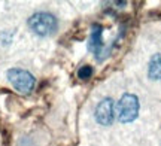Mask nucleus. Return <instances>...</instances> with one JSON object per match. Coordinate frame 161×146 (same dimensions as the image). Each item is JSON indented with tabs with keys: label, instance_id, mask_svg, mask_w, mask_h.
Masks as SVG:
<instances>
[{
	"label": "nucleus",
	"instance_id": "5",
	"mask_svg": "<svg viewBox=\"0 0 161 146\" xmlns=\"http://www.w3.org/2000/svg\"><path fill=\"white\" fill-rule=\"evenodd\" d=\"M102 33H103L102 25H94L91 30V35H90V42H88L90 51L97 57V60H100V54H102V51H103V48H104Z\"/></svg>",
	"mask_w": 161,
	"mask_h": 146
},
{
	"label": "nucleus",
	"instance_id": "3",
	"mask_svg": "<svg viewBox=\"0 0 161 146\" xmlns=\"http://www.w3.org/2000/svg\"><path fill=\"white\" fill-rule=\"evenodd\" d=\"M115 113L121 122H133L139 115L137 97L134 94H124L115 106Z\"/></svg>",
	"mask_w": 161,
	"mask_h": 146
},
{
	"label": "nucleus",
	"instance_id": "7",
	"mask_svg": "<svg viewBox=\"0 0 161 146\" xmlns=\"http://www.w3.org/2000/svg\"><path fill=\"white\" fill-rule=\"evenodd\" d=\"M91 75H92L91 66H82L79 70H78V76H79L80 79H88V78H91Z\"/></svg>",
	"mask_w": 161,
	"mask_h": 146
},
{
	"label": "nucleus",
	"instance_id": "2",
	"mask_svg": "<svg viewBox=\"0 0 161 146\" xmlns=\"http://www.w3.org/2000/svg\"><path fill=\"white\" fill-rule=\"evenodd\" d=\"M6 76H8V81L11 82L12 87L21 94H30L36 85L35 76L24 69H18V67L9 69Z\"/></svg>",
	"mask_w": 161,
	"mask_h": 146
},
{
	"label": "nucleus",
	"instance_id": "6",
	"mask_svg": "<svg viewBox=\"0 0 161 146\" xmlns=\"http://www.w3.org/2000/svg\"><path fill=\"white\" fill-rule=\"evenodd\" d=\"M148 75L154 81L161 79V54L152 55V58L149 61V67H148Z\"/></svg>",
	"mask_w": 161,
	"mask_h": 146
},
{
	"label": "nucleus",
	"instance_id": "4",
	"mask_svg": "<svg viewBox=\"0 0 161 146\" xmlns=\"http://www.w3.org/2000/svg\"><path fill=\"white\" fill-rule=\"evenodd\" d=\"M96 119L102 125H110L115 119V103L112 99H103L96 107Z\"/></svg>",
	"mask_w": 161,
	"mask_h": 146
},
{
	"label": "nucleus",
	"instance_id": "1",
	"mask_svg": "<svg viewBox=\"0 0 161 146\" xmlns=\"http://www.w3.org/2000/svg\"><path fill=\"white\" fill-rule=\"evenodd\" d=\"M29 27L30 30L37 36H51L52 33L57 31L58 21L49 12H36L29 18Z\"/></svg>",
	"mask_w": 161,
	"mask_h": 146
}]
</instances>
